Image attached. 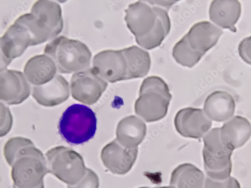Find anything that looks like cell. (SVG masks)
<instances>
[{
	"instance_id": "17",
	"label": "cell",
	"mask_w": 251,
	"mask_h": 188,
	"mask_svg": "<svg viewBox=\"0 0 251 188\" xmlns=\"http://www.w3.org/2000/svg\"><path fill=\"white\" fill-rule=\"evenodd\" d=\"M236 102L231 94L223 91H216L206 98L203 111L212 121L224 122L233 118Z\"/></svg>"
},
{
	"instance_id": "5",
	"label": "cell",
	"mask_w": 251,
	"mask_h": 188,
	"mask_svg": "<svg viewBox=\"0 0 251 188\" xmlns=\"http://www.w3.org/2000/svg\"><path fill=\"white\" fill-rule=\"evenodd\" d=\"M18 19L27 28L32 38V46L54 39L64 27L61 7L52 1H36L30 13Z\"/></svg>"
},
{
	"instance_id": "19",
	"label": "cell",
	"mask_w": 251,
	"mask_h": 188,
	"mask_svg": "<svg viewBox=\"0 0 251 188\" xmlns=\"http://www.w3.org/2000/svg\"><path fill=\"white\" fill-rule=\"evenodd\" d=\"M220 129L222 141L233 150L242 147L251 136V123L239 116L226 121Z\"/></svg>"
},
{
	"instance_id": "21",
	"label": "cell",
	"mask_w": 251,
	"mask_h": 188,
	"mask_svg": "<svg viewBox=\"0 0 251 188\" xmlns=\"http://www.w3.org/2000/svg\"><path fill=\"white\" fill-rule=\"evenodd\" d=\"M57 67L51 58L46 54L31 58L24 68V73L28 81L35 86L46 84L55 76Z\"/></svg>"
},
{
	"instance_id": "26",
	"label": "cell",
	"mask_w": 251,
	"mask_h": 188,
	"mask_svg": "<svg viewBox=\"0 0 251 188\" xmlns=\"http://www.w3.org/2000/svg\"><path fill=\"white\" fill-rule=\"evenodd\" d=\"M239 54L247 64L251 65V36L244 39L240 43Z\"/></svg>"
},
{
	"instance_id": "23",
	"label": "cell",
	"mask_w": 251,
	"mask_h": 188,
	"mask_svg": "<svg viewBox=\"0 0 251 188\" xmlns=\"http://www.w3.org/2000/svg\"><path fill=\"white\" fill-rule=\"evenodd\" d=\"M99 178L92 170L87 168L86 175L77 184L68 185V188H99Z\"/></svg>"
},
{
	"instance_id": "3",
	"label": "cell",
	"mask_w": 251,
	"mask_h": 188,
	"mask_svg": "<svg viewBox=\"0 0 251 188\" xmlns=\"http://www.w3.org/2000/svg\"><path fill=\"white\" fill-rule=\"evenodd\" d=\"M125 20L136 43L148 50L160 46L171 29L170 18L162 8L139 1L125 10Z\"/></svg>"
},
{
	"instance_id": "9",
	"label": "cell",
	"mask_w": 251,
	"mask_h": 188,
	"mask_svg": "<svg viewBox=\"0 0 251 188\" xmlns=\"http://www.w3.org/2000/svg\"><path fill=\"white\" fill-rule=\"evenodd\" d=\"M220 129H213L203 139L204 170L207 177L217 181H223L231 177L234 151L222 141Z\"/></svg>"
},
{
	"instance_id": "11",
	"label": "cell",
	"mask_w": 251,
	"mask_h": 188,
	"mask_svg": "<svg viewBox=\"0 0 251 188\" xmlns=\"http://www.w3.org/2000/svg\"><path fill=\"white\" fill-rule=\"evenodd\" d=\"M1 71L12 61L22 56L29 46L32 38L26 26L17 18L1 38Z\"/></svg>"
},
{
	"instance_id": "27",
	"label": "cell",
	"mask_w": 251,
	"mask_h": 188,
	"mask_svg": "<svg viewBox=\"0 0 251 188\" xmlns=\"http://www.w3.org/2000/svg\"><path fill=\"white\" fill-rule=\"evenodd\" d=\"M139 188H151L144 187H140ZM175 188L171 186H167V187L164 186V187H156V188Z\"/></svg>"
},
{
	"instance_id": "4",
	"label": "cell",
	"mask_w": 251,
	"mask_h": 188,
	"mask_svg": "<svg viewBox=\"0 0 251 188\" xmlns=\"http://www.w3.org/2000/svg\"><path fill=\"white\" fill-rule=\"evenodd\" d=\"M223 34L221 29L210 22L198 23L174 47L173 57L178 64L192 68L217 45Z\"/></svg>"
},
{
	"instance_id": "6",
	"label": "cell",
	"mask_w": 251,
	"mask_h": 188,
	"mask_svg": "<svg viewBox=\"0 0 251 188\" xmlns=\"http://www.w3.org/2000/svg\"><path fill=\"white\" fill-rule=\"evenodd\" d=\"M44 54L54 61L58 72L70 74L85 71L90 66L92 53L81 41L61 36L45 48Z\"/></svg>"
},
{
	"instance_id": "20",
	"label": "cell",
	"mask_w": 251,
	"mask_h": 188,
	"mask_svg": "<svg viewBox=\"0 0 251 188\" xmlns=\"http://www.w3.org/2000/svg\"><path fill=\"white\" fill-rule=\"evenodd\" d=\"M147 127L143 120L136 116L125 117L118 123L116 130V140L128 149L138 148L144 140Z\"/></svg>"
},
{
	"instance_id": "7",
	"label": "cell",
	"mask_w": 251,
	"mask_h": 188,
	"mask_svg": "<svg viewBox=\"0 0 251 188\" xmlns=\"http://www.w3.org/2000/svg\"><path fill=\"white\" fill-rule=\"evenodd\" d=\"M172 98L169 88L162 78L149 77L141 86L135 104V113L146 122L158 121L166 116Z\"/></svg>"
},
{
	"instance_id": "8",
	"label": "cell",
	"mask_w": 251,
	"mask_h": 188,
	"mask_svg": "<svg viewBox=\"0 0 251 188\" xmlns=\"http://www.w3.org/2000/svg\"><path fill=\"white\" fill-rule=\"evenodd\" d=\"M58 127L60 135L66 142L81 144L88 142L95 135L97 119L90 108L74 104L63 113Z\"/></svg>"
},
{
	"instance_id": "14",
	"label": "cell",
	"mask_w": 251,
	"mask_h": 188,
	"mask_svg": "<svg viewBox=\"0 0 251 188\" xmlns=\"http://www.w3.org/2000/svg\"><path fill=\"white\" fill-rule=\"evenodd\" d=\"M138 153V148H125L115 139L104 146L101 152V159L104 166L111 172L122 175L131 170Z\"/></svg>"
},
{
	"instance_id": "12",
	"label": "cell",
	"mask_w": 251,
	"mask_h": 188,
	"mask_svg": "<svg viewBox=\"0 0 251 188\" xmlns=\"http://www.w3.org/2000/svg\"><path fill=\"white\" fill-rule=\"evenodd\" d=\"M107 87V82L91 69L74 74L71 79L72 97L88 105L96 103Z\"/></svg>"
},
{
	"instance_id": "25",
	"label": "cell",
	"mask_w": 251,
	"mask_h": 188,
	"mask_svg": "<svg viewBox=\"0 0 251 188\" xmlns=\"http://www.w3.org/2000/svg\"><path fill=\"white\" fill-rule=\"evenodd\" d=\"M1 137L6 135L11 130L13 118L9 108L1 103Z\"/></svg>"
},
{
	"instance_id": "28",
	"label": "cell",
	"mask_w": 251,
	"mask_h": 188,
	"mask_svg": "<svg viewBox=\"0 0 251 188\" xmlns=\"http://www.w3.org/2000/svg\"><path fill=\"white\" fill-rule=\"evenodd\" d=\"M13 188H18L15 186L13 187ZM37 188H45V186L44 183L43 184H41Z\"/></svg>"
},
{
	"instance_id": "13",
	"label": "cell",
	"mask_w": 251,
	"mask_h": 188,
	"mask_svg": "<svg viewBox=\"0 0 251 188\" xmlns=\"http://www.w3.org/2000/svg\"><path fill=\"white\" fill-rule=\"evenodd\" d=\"M175 127L182 136L195 139L203 137L212 126V121L203 110L194 108L181 109L175 118Z\"/></svg>"
},
{
	"instance_id": "22",
	"label": "cell",
	"mask_w": 251,
	"mask_h": 188,
	"mask_svg": "<svg viewBox=\"0 0 251 188\" xmlns=\"http://www.w3.org/2000/svg\"><path fill=\"white\" fill-rule=\"evenodd\" d=\"M205 179L204 174L196 166L185 163L174 170L170 184L175 188H203Z\"/></svg>"
},
{
	"instance_id": "15",
	"label": "cell",
	"mask_w": 251,
	"mask_h": 188,
	"mask_svg": "<svg viewBox=\"0 0 251 188\" xmlns=\"http://www.w3.org/2000/svg\"><path fill=\"white\" fill-rule=\"evenodd\" d=\"M0 99L9 105L23 103L30 94V87L23 72L14 70L1 71Z\"/></svg>"
},
{
	"instance_id": "18",
	"label": "cell",
	"mask_w": 251,
	"mask_h": 188,
	"mask_svg": "<svg viewBox=\"0 0 251 188\" xmlns=\"http://www.w3.org/2000/svg\"><path fill=\"white\" fill-rule=\"evenodd\" d=\"M241 5L237 0H214L209 14L212 22L223 29L236 32V24L241 14Z\"/></svg>"
},
{
	"instance_id": "2",
	"label": "cell",
	"mask_w": 251,
	"mask_h": 188,
	"mask_svg": "<svg viewBox=\"0 0 251 188\" xmlns=\"http://www.w3.org/2000/svg\"><path fill=\"white\" fill-rule=\"evenodd\" d=\"M151 67L149 53L132 46L99 52L94 58L92 69L104 80L115 83L142 78L149 73Z\"/></svg>"
},
{
	"instance_id": "10",
	"label": "cell",
	"mask_w": 251,
	"mask_h": 188,
	"mask_svg": "<svg viewBox=\"0 0 251 188\" xmlns=\"http://www.w3.org/2000/svg\"><path fill=\"white\" fill-rule=\"evenodd\" d=\"M49 172L68 185L80 181L87 168L82 157L72 149L58 146L46 154Z\"/></svg>"
},
{
	"instance_id": "1",
	"label": "cell",
	"mask_w": 251,
	"mask_h": 188,
	"mask_svg": "<svg viewBox=\"0 0 251 188\" xmlns=\"http://www.w3.org/2000/svg\"><path fill=\"white\" fill-rule=\"evenodd\" d=\"M4 155L12 167L14 186L18 188H37L49 173L46 157L29 139L11 138L5 144Z\"/></svg>"
},
{
	"instance_id": "24",
	"label": "cell",
	"mask_w": 251,
	"mask_h": 188,
	"mask_svg": "<svg viewBox=\"0 0 251 188\" xmlns=\"http://www.w3.org/2000/svg\"><path fill=\"white\" fill-rule=\"evenodd\" d=\"M204 188H241L238 181L229 177L223 181H217L207 177L205 179Z\"/></svg>"
},
{
	"instance_id": "16",
	"label": "cell",
	"mask_w": 251,
	"mask_h": 188,
	"mask_svg": "<svg viewBox=\"0 0 251 188\" xmlns=\"http://www.w3.org/2000/svg\"><path fill=\"white\" fill-rule=\"evenodd\" d=\"M70 90L68 81L64 77L56 75L46 84L35 86L32 95L41 106L52 107L66 101L70 97Z\"/></svg>"
}]
</instances>
